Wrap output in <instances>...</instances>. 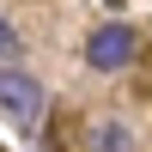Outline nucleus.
Masks as SVG:
<instances>
[{
    "instance_id": "obj_4",
    "label": "nucleus",
    "mask_w": 152,
    "mask_h": 152,
    "mask_svg": "<svg viewBox=\"0 0 152 152\" xmlns=\"http://www.w3.org/2000/svg\"><path fill=\"white\" fill-rule=\"evenodd\" d=\"M18 49H24V37L12 31L6 18H0V61H6V67H12V61H18Z\"/></svg>"
},
{
    "instance_id": "obj_2",
    "label": "nucleus",
    "mask_w": 152,
    "mask_h": 152,
    "mask_svg": "<svg viewBox=\"0 0 152 152\" xmlns=\"http://www.w3.org/2000/svg\"><path fill=\"white\" fill-rule=\"evenodd\" d=\"M134 49H140V37H134V24H97L91 37H85V61H91L97 73H116L134 61Z\"/></svg>"
},
{
    "instance_id": "obj_1",
    "label": "nucleus",
    "mask_w": 152,
    "mask_h": 152,
    "mask_svg": "<svg viewBox=\"0 0 152 152\" xmlns=\"http://www.w3.org/2000/svg\"><path fill=\"white\" fill-rule=\"evenodd\" d=\"M49 110L43 85H37V73H18V67H0V116L18 122V128H37Z\"/></svg>"
},
{
    "instance_id": "obj_3",
    "label": "nucleus",
    "mask_w": 152,
    "mask_h": 152,
    "mask_svg": "<svg viewBox=\"0 0 152 152\" xmlns=\"http://www.w3.org/2000/svg\"><path fill=\"white\" fill-rule=\"evenodd\" d=\"M91 146H97V152H128V134H122L116 122H104V128L91 134Z\"/></svg>"
}]
</instances>
